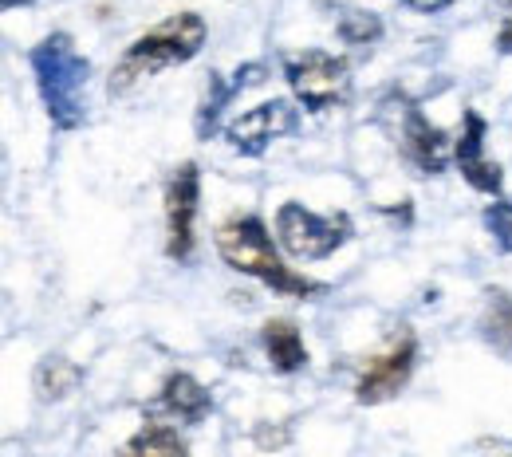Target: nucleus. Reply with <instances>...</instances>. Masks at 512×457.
<instances>
[{
    "mask_svg": "<svg viewBox=\"0 0 512 457\" xmlns=\"http://www.w3.org/2000/svg\"><path fill=\"white\" fill-rule=\"evenodd\" d=\"M197 201H201V174L197 162H182L166 182V257L186 264L197 249Z\"/></svg>",
    "mask_w": 512,
    "mask_h": 457,
    "instance_id": "8",
    "label": "nucleus"
},
{
    "mask_svg": "<svg viewBox=\"0 0 512 457\" xmlns=\"http://www.w3.org/2000/svg\"><path fill=\"white\" fill-rule=\"evenodd\" d=\"M217 253L229 268L256 276L260 284H268L284 296H320L323 292V284L308 280V276H296L288 264L280 261V253H276L260 217H229L217 229Z\"/></svg>",
    "mask_w": 512,
    "mask_h": 457,
    "instance_id": "3",
    "label": "nucleus"
},
{
    "mask_svg": "<svg viewBox=\"0 0 512 457\" xmlns=\"http://www.w3.org/2000/svg\"><path fill=\"white\" fill-rule=\"evenodd\" d=\"M497 52H501V56H512V16L501 24V32H497Z\"/></svg>",
    "mask_w": 512,
    "mask_h": 457,
    "instance_id": "20",
    "label": "nucleus"
},
{
    "mask_svg": "<svg viewBox=\"0 0 512 457\" xmlns=\"http://www.w3.org/2000/svg\"><path fill=\"white\" fill-rule=\"evenodd\" d=\"M414 367H418V335L410 327H398V335H390L386 347H379L363 363V375L355 383V398L363 406H379L410 383Z\"/></svg>",
    "mask_w": 512,
    "mask_h": 457,
    "instance_id": "7",
    "label": "nucleus"
},
{
    "mask_svg": "<svg viewBox=\"0 0 512 457\" xmlns=\"http://www.w3.org/2000/svg\"><path fill=\"white\" fill-rule=\"evenodd\" d=\"M127 454H146V457H174V454H190V442L170 430V426H158V422H146L127 446Z\"/></svg>",
    "mask_w": 512,
    "mask_h": 457,
    "instance_id": "15",
    "label": "nucleus"
},
{
    "mask_svg": "<svg viewBox=\"0 0 512 457\" xmlns=\"http://www.w3.org/2000/svg\"><path fill=\"white\" fill-rule=\"evenodd\" d=\"M276 237L288 257L323 261L351 241V217L347 213H312L300 201H284L276 213Z\"/></svg>",
    "mask_w": 512,
    "mask_h": 457,
    "instance_id": "5",
    "label": "nucleus"
},
{
    "mask_svg": "<svg viewBox=\"0 0 512 457\" xmlns=\"http://www.w3.org/2000/svg\"><path fill=\"white\" fill-rule=\"evenodd\" d=\"M335 28H339V40L351 44V48H367V44H375L383 36V20L375 12H367V8H343Z\"/></svg>",
    "mask_w": 512,
    "mask_h": 457,
    "instance_id": "16",
    "label": "nucleus"
},
{
    "mask_svg": "<svg viewBox=\"0 0 512 457\" xmlns=\"http://www.w3.org/2000/svg\"><path fill=\"white\" fill-rule=\"evenodd\" d=\"M485 339L501 351V355H512V296H493L489 300V312H485Z\"/></svg>",
    "mask_w": 512,
    "mask_h": 457,
    "instance_id": "17",
    "label": "nucleus"
},
{
    "mask_svg": "<svg viewBox=\"0 0 512 457\" xmlns=\"http://www.w3.org/2000/svg\"><path fill=\"white\" fill-rule=\"evenodd\" d=\"M485 134L489 123L477 111H465L461 119V138L453 142V162L461 166V174L469 178L473 190L481 194H501V166L485 158Z\"/></svg>",
    "mask_w": 512,
    "mask_h": 457,
    "instance_id": "10",
    "label": "nucleus"
},
{
    "mask_svg": "<svg viewBox=\"0 0 512 457\" xmlns=\"http://www.w3.org/2000/svg\"><path fill=\"white\" fill-rule=\"evenodd\" d=\"M260 75H264V67L260 64L237 67L229 79L213 75V79H209V95H205V103H201V111H197V138H213V134H217V119H221V111H225V107H229L245 87L260 83Z\"/></svg>",
    "mask_w": 512,
    "mask_h": 457,
    "instance_id": "12",
    "label": "nucleus"
},
{
    "mask_svg": "<svg viewBox=\"0 0 512 457\" xmlns=\"http://www.w3.org/2000/svg\"><path fill=\"white\" fill-rule=\"evenodd\" d=\"M205 20L197 12H178L162 24H154L150 32H142L138 40H130L123 60L111 71V95H127L130 87H138L142 79H154L158 71L174 64H190L193 56L205 48Z\"/></svg>",
    "mask_w": 512,
    "mask_h": 457,
    "instance_id": "1",
    "label": "nucleus"
},
{
    "mask_svg": "<svg viewBox=\"0 0 512 457\" xmlns=\"http://www.w3.org/2000/svg\"><path fill=\"white\" fill-rule=\"evenodd\" d=\"M379 127L386 131V138L398 146V154L414 166V170H422V174H442L449 166V158H453V142H449V134L442 127H434L430 119H426V111L410 99V95H402V91H390L383 103H379Z\"/></svg>",
    "mask_w": 512,
    "mask_h": 457,
    "instance_id": "4",
    "label": "nucleus"
},
{
    "mask_svg": "<svg viewBox=\"0 0 512 457\" xmlns=\"http://www.w3.org/2000/svg\"><path fill=\"white\" fill-rule=\"evenodd\" d=\"M16 4H28V0H4V8H16Z\"/></svg>",
    "mask_w": 512,
    "mask_h": 457,
    "instance_id": "21",
    "label": "nucleus"
},
{
    "mask_svg": "<svg viewBox=\"0 0 512 457\" xmlns=\"http://www.w3.org/2000/svg\"><path fill=\"white\" fill-rule=\"evenodd\" d=\"M284 79H288L292 95L316 115L331 111V107H343L351 99V67H347V60L320 52V48L284 56Z\"/></svg>",
    "mask_w": 512,
    "mask_h": 457,
    "instance_id": "6",
    "label": "nucleus"
},
{
    "mask_svg": "<svg viewBox=\"0 0 512 457\" xmlns=\"http://www.w3.org/2000/svg\"><path fill=\"white\" fill-rule=\"evenodd\" d=\"M154 410H162V414H170V418H178V422H186V426H197V422H205V414L213 410V398L209 391L186 375V371H174L166 383H162V391L154 398Z\"/></svg>",
    "mask_w": 512,
    "mask_h": 457,
    "instance_id": "11",
    "label": "nucleus"
},
{
    "mask_svg": "<svg viewBox=\"0 0 512 457\" xmlns=\"http://www.w3.org/2000/svg\"><path fill=\"white\" fill-rule=\"evenodd\" d=\"M260 339H264V355L272 363V371L280 375H296L308 367V347H304V335L292 320H268L260 327Z\"/></svg>",
    "mask_w": 512,
    "mask_h": 457,
    "instance_id": "13",
    "label": "nucleus"
},
{
    "mask_svg": "<svg viewBox=\"0 0 512 457\" xmlns=\"http://www.w3.org/2000/svg\"><path fill=\"white\" fill-rule=\"evenodd\" d=\"M485 229L493 233V241H497V249L501 253H512V201H493L489 209H485Z\"/></svg>",
    "mask_w": 512,
    "mask_h": 457,
    "instance_id": "18",
    "label": "nucleus"
},
{
    "mask_svg": "<svg viewBox=\"0 0 512 457\" xmlns=\"http://www.w3.org/2000/svg\"><path fill=\"white\" fill-rule=\"evenodd\" d=\"M497 4H505V8H512V0H497Z\"/></svg>",
    "mask_w": 512,
    "mask_h": 457,
    "instance_id": "22",
    "label": "nucleus"
},
{
    "mask_svg": "<svg viewBox=\"0 0 512 457\" xmlns=\"http://www.w3.org/2000/svg\"><path fill=\"white\" fill-rule=\"evenodd\" d=\"M398 4H406V8H414V12H446L453 0H398Z\"/></svg>",
    "mask_w": 512,
    "mask_h": 457,
    "instance_id": "19",
    "label": "nucleus"
},
{
    "mask_svg": "<svg viewBox=\"0 0 512 457\" xmlns=\"http://www.w3.org/2000/svg\"><path fill=\"white\" fill-rule=\"evenodd\" d=\"M32 75H36V91L44 99V111L52 119V127L60 131H79L83 119H87V107H83V87H87V75L91 64L79 56L75 40L67 32H52L48 40H40L28 56Z\"/></svg>",
    "mask_w": 512,
    "mask_h": 457,
    "instance_id": "2",
    "label": "nucleus"
},
{
    "mask_svg": "<svg viewBox=\"0 0 512 457\" xmlns=\"http://www.w3.org/2000/svg\"><path fill=\"white\" fill-rule=\"evenodd\" d=\"M79 367L75 363H67L64 355H48L40 367H36V394L44 398V402H60L67 394L79 387Z\"/></svg>",
    "mask_w": 512,
    "mask_h": 457,
    "instance_id": "14",
    "label": "nucleus"
},
{
    "mask_svg": "<svg viewBox=\"0 0 512 457\" xmlns=\"http://www.w3.org/2000/svg\"><path fill=\"white\" fill-rule=\"evenodd\" d=\"M296 131H300V111H296L288 99H268V103H260L253 111L237 115V119L225 127V138H229V146H233L237 154L260 158L276 138L296 134Z\"/></svg>",
    "mask_w": 512,
    "mask_h": 457,
    "instance_id": "9",
    "label": "nucleus"
}]
</instances>
